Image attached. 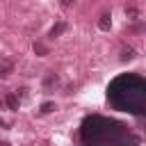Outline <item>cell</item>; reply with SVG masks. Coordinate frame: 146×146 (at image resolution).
Listing matches in <instances>:
<instances>
[{"instance_id": "3957f363", "label": "cell", "mask_w": 146, "mask_h": 146, "mask_svg": "<svg viewBox=\"0 0 146 146\" xmlns=\"http://www.w3.org/2000/svg\"><path fill=\"white\" fill-rule=\"evenodd\" d=\"M64 30H66V23H64V21H59V23H55V25L50 27L48 36H50V39H55V36H59V34H62Z\"/></svg>"}, {"instance_id": "ba28073f", "label": "cell", "mask_w": 146, "mask_h": 146, "mask_svg": "<svg viewBox=\"0 0 146 146\" xmlns=\"http://www.w3.org/2000/svg\"><path fill=\"white\" fill-rule=\"evenodd\" d=\"M32 50H34L39 57H46V55H48V48H46L43 43H34V46H32Z\"/></svg>"}, {"instance_id": "277c9868", "label": "cell", "mask_w": 146, "mask_h": 146, "mask_svg": "<svg viewBox=\"0 0 146 146\" xmlns=\"http://www.w3.org/2000/svg\"><path fill=\"white\" fill-rule=\"evenodd\" d=\"M137 57V50L132 48V46H125L123 50H121V62H130V59H135Z\"/></svg>"}, {"instance_id": "9c48e42d", "label": "cell", "mask_w": 146, "mask_h": 146, "mask_svg": "<svg viewBox=\"0 0 146 146\" xmlns=\"http://www.w3.org/2000/svg\"><path fill=\"white\" fill-rule=\"evenodd\" d=\"M55 110V103H43L41 105V114H48V112H52Z\"/></svg>"}, {"instance_id": "8fae6325", "label": "cell", "mask_w": 146, "mask_h": 146, "mask_svg": "<svg viewBox=\"0 0 146 146\" xmlns=\"http://www.w3.org/2000/svg\"><path fill=\"white\" fill-rule=\"evenodd\" d=\"M0 146H9V144H5V141H2V144H0Z\"/></svg>"}, {"instance_id": "6da1fadb", "label": "cell", "mask_w": 146, "mask_h": 146, "mask_svg": "<svg viewBox=\"0 0 146 146\" xmlns=\"http://www.w3.org/2000/svg\"><path fill=\"white\" fill-rule=\"evenodd\" d=\"M11 73H14V59L2 57L0 59V78H9Z\"/></svg>"}, {"instance_id": "7c38bea8", "label": "cell", "mask_w": 146, "mask_h": 146, "mask_svg": "<svg viewBox=\"0 0 146 146\" xmlns=\"http://www.w3.org/2000/svg\"><path fill=\"white\" fill-rule=\"evenodd\" d=\"M0 107H2V100H0Z\"/></svg>"}, {"instance_id": "30bf717a", "label": "cell", "mask_w": 146, "mask_h": 146, "mask_svg": "<svg viewBox=\"0 0 146 146\" xmlns=\"http://www.w3.org/2000/svg\"><path fill=\"white\" fill-rule=\"evenodd\" d=\"M59 2H62L64 7H71V2H73V0H59Z\"/></svg>"}, {"instance_id": "52a82bcc", "label": "cell", "mask_w": 146, "mask_h": 146, "mask_svg": "<svg viewBox=\"0 0 146 146\" xmlns=\"http://www.w3.org/2000/svg\"><path fill=\"white\" fill-rule=\"evenodd\" d=\"M125 16H128L130 21H137V18H139V9H137V7H125Z\"/></svg>"}, {"instance_id": "8992f818", "label": "cell", "mask_w": 146, "mask_h": 146, "mask_svg": "<svg viewBox=\"0 0 146 146\" xmlns=\"http://www.w3.org/2000/svg\"><path fill=\"white\" fill-rule=\"evenodd\" d=\"M98 27H100V30H105V32L112 27V18H110V14H103V16H100V21H98Z\"/></svg>"}, {"instance_id": "7a4b0ae2", "label": "cell", "mask_w": 146, "mask_h": 146, "mask_svg": "<svg viewBox=\"0 0 146 146\" xmlns=\"http://www.w3.org/2000/svg\"><path fill=\"white\" fill-rule=\"evenodd\" d=\"M57 82H59V78H57L52 71H48L46 78H43V87H46V89H52V87H57Z\"/></svg>"}, {"instance_id": "5b68a950", "label": "cell", "mask_w": 146, "mask_h": 146, "mask_svg": "<svg viewBox=\"0 0 146 146\" xmlns=\"http://www.w3.org/2000/svg\"><path fill=\"white\" fill-rule=\"evenodd\" d=\"M5 103H7V107H9V110H18V105H21V100H18V96H16V94H7Z\"/></svg>"}]
</instances>
